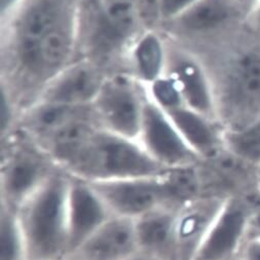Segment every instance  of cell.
<instances>
[{
  "label": "cell",
  "instance_id": "1",
  "mask_svg": "<svg viewBox=\"0 0 260 260\" xmlns=\"http://www.w3.org/2000/svg\"><path fill=\"white\" fill-rule=\"evenodd\" d=\"M216 47L217 63L213 71L208 69L225 136L259 131L260 40L246 27Z\"/></svg>",
  "mask_w": 260,
  "mask_h": 260
},
{
  "label": "cell",
  "instance_id": "2",
  "mask_svg": "<svg viewBox=\"0 0 260 260\" xmlns=\"http://www.w3.org/2000/svg\"><path fill=\"white\" fill-rule=\"evenodd\" d=\"M70 175L59 167L18 209L27 260H63L68 251Z\"/></svg>",
  "mask_w": 260,
  "mask_h": 260
},
{
  "label": "cell",
  "instance_id": "3",
  "mask_svg": "<svg viewBox=\"0 0 260 260\" xmlns=\"http://www.w3.org/2000/svg\"><path fill=\"white\" fill-rule=\"evenodd\" d=\"M64 171L90 182L155 176L170 172L157 164L138 141L101 127L94 129Z\"/></svg>",
  "mask_w": 260,
  "mask_h": 260
},
{
  "label": "cell",
  "instance_id": "4",
  "mask_svg": "<svg viewBox=\"0 0 260 260\" xmlns=\"http://www.w3.org/2000/svg\"><path fill=\"white\" fill-rule=\"evenodd\" d=\"M58 167L33 140L19 144L5 155L0 171V203L18 209Z\"/></svg>",
  "mask_w": 260,
  "mask_h": 260
},
{
  "label": "cell",
  "instance_id": "5",
  "mask_svg": "<svg viewBox=\"0 0 260 260\" xmlns=\"http://www.w3.org/2000/svg\"><path fill=\"white\" fill-rule=\"evenodd\" d=\"M258 201L255 191L229 196L193 260H237Z\"/></svg>",
  "mask_w": 260,
  "mask_h": 260
},
{
  "label": "cell",
  "instance_id": "6",
  "mask_svg": "<svg viewBox=\"0 0 260 260\" xmlns=\"http://www.w3.org/2000/svg\"><path fill=\"white\" fill-rule=\"evenodd\" d=\"M144 102L135 81L116 75L104 79L92 107L101 128L138 141Z\"/></svg>",
  "mask_w": 260,
  "mask_h": 260
},
{
  "label": "cell",
  "instance_id": "7",
  "mask_svg": "<svg viewBox=\"0 0 260 260\" xmlns=\"http://www.w3.org/2000/svg\"><path fill=\"white\" fill-rule=\"evenodd\" d=\"M138 142L157 164L170 171L193 168L203 162L166 111L151 98L144 102Z\"/></svg>",
  "mask_w": 260,
  "mask_h": 260
},
{
  "label": "cell",
  "instance_id": "8",
  "mask_svg": "<svg viewBox=\"0 0 260 260\" xmlns=\"http://www.w3.org/2000/svg\"><path fill=\"white\" fill-rule=\"evenodd\" d=\"M174 20L180 30L218 46L246 28L247 13L238 0H199Z\"/></svg>",
  "mask_w": 260,
  "mask_h": 260
},
{
  "label": "cell",
  "instance_id": "9",
  "mask_svg": "<svg viewBox=\"0 0 260 260\" xmlns=\"http://www.w3.org/2000/svg\"><path fill=\"white\" fill-rule=\"evenodd\" d=\"M68 13L65 0H31L22 11L15 28V49L25 72L32 74L40 41Z\"/></svg>",
  "mask_w": 260,
  "mask_h": 260
},
{
  "label": "cell",
  "instance_id": "10",
  "mask_svg": "<svg viewBox=\"0 0 260 260\" xmlns=\"http://www.w3.org/2000/svg\"><path fill=\"white\" fill-rule=\"evenodd\" d=\"M202 193L183 203L176 216V260H193L226 198Z\"/></svg>",
  "mask_w": 260,
  "mask_h": 260
},
{
  "label": "cell",
  "instance_id": "11",
  "mask_svg": "<svg viewBox=\"0 0 260 260\" xmlns=\"http://www.w3.org/2000/svg\"><path fill=\"white\" fill-rule=\"evenodd\" d=\"M67 211V255L77 249L113 216L102 198L89 181L71 175L68 189Z\"/></svg>",
  "mask_w": 260,
  "mask_h": 260
},
{
  "label": "cell",
  "instance_id": "12",
  "mask_svg": "<svg viewBox=\"0 0 260 260\" xmlns=\"http://www.w3.org/2000/svg\"><path fill=\"white\" fill-rule=\"evenodd\" d=\"M137 251L134 220L112 216L63 260H125Z\"/></svg>",
  "mask_w": 260,
  "mask_h": 260
},
{
  "label": "cell",
  "instance_id": "13",
  "mask_svg": "<svg viewBox=\"0 0 260 260\" xmlns=\"http://www.w3.org/2000/svg\"><path fill=\"white\" fill-rule=\"evenodd\" d=\"M105 78L90 62H78L65 67L47 84L42 101L83 107L92 104Z\"/></svg>",
  "mask_w": 260,
  "mask_h": 260
},
{
  "label": "cell",
  "instance_id": "14",
  "mask_svg": "<svg viewBox=\"0 0 260 260\" xmlns=\"http://www.w3.org/2000/svg\"><path fill=\"white\" fill-rule=\"evenodd\" d=\"M169 75L176 82L184 105L218 120L214 84L207 66L191 56H179L171 60Z\"/></svg>",
  "mask_w": 260,
  "mask_h": 260
},
{
  "label": "cell",
  "instance_id": "15",
  "mask_svg": "<svg viewBox=\"0 0 260 260\" xmlns=\"http://www.w3.org/2000/svg\"><path fill=\"white\" fill-rule=\"evenodd\" d=\"M165 111L203 161L224 149L225 131L218 120L197 112L184 104Z\"/></svg>",
  "mask_w": 260,
  "mask_h": 260
},
{
  "label": "cell",
  "instance_id": "16",
  "mask_svg": "<svg viewBox=\"0 0 260 260\" xmlns=\"http://www.w3.org/2000/svg\"><path fill=\"white\" fill-rule=\"evenodd\" d=\"M179 207L166 206L135 219L138 251L161 260H176V216Z\"/></svg>",
  "mask_w": 260,
  "mask_h": 260
},
{
  "label": "cell",
  "instance_id": "17",
  "mask_svg": "<svg viewBox=\"0 0 260 260\" xmlns=\"http://www.w3.org/2000/svg\"><path fill=\"white\" fill-rule=\"evenodd\" d=\"M137 13L129 0H111L97 13L93 22V43L101 53L121 46L134 33Z\"/></svg>",
  "mask_w": 260,
  "mask_h": 260
},
{
  "label": "cell",
  "instance_id": "18",
  "mask_svg": "<svg viewBox=\"0 0 260 260\" xmlns=\"http://www.w3.org/2000/svg\"><path fill=\"white\" fill-rule=\"evenodd\" d=\"M133 64L141 80L152 83L162 76L167 53L159 36L153 32L141 35L133 49Z\"/></svg>",
  "mask_w": 260,
  "mask_h": 260
},
{
  "label": "cell",
  "instance_id": "19",
  "mask_svg": "<svg viewBox=\"0 0 260 260\" xmlns=\"http://www.w3.org/2000/svg\"><path fill=\"white\" fill-rule=\"evenodd\" d=\"M0 260H27L17 210L0 203Z\"/></svg>",
  "mask_w": 260,
  "mask_h": 260
},
{
  "label": "cell",
  "instance_id": "20",
  "mask_svg": "<svg viewBox=\"0 0 260 260\" xmlns=\"http://www.w3.org/2000/svg\"><path fill=\"white\" fill-rule=\"evenodd\" d=\"M151 99L164 110H169L184 104L178 86L170 75L161 76L150 83Z\"/></svg>",
  "mask_w": 260,
  "mask_h": 260
},
{
  "label": "cell",
  "instance_id": "21",
  "mask_svg": "<svg viewBox=\"0 0 260 260\" xmlns=\"http://www.w3.org/2000/svg\"><path fill=\"white\" fill-rule=\"evenodd\" d=\"M199 0H156L157 11L162 19L174 20Z\"/></svg>",
  "mask_w": 260,
  "mask_h": 260
},
{
  "label": "cell",
  "instance_id": "22",
  "mask_svg": "<svg viewBox=\"0 0 260 260\" xmlns=\"http://www.w3.org/2000/svg\"><path fill=\"white\" fill-rule=\"evenodd\" d=\"M238 260H260V239L248 238Z\"/></svg>",
  "mask_w": 260,
  "mask_h": 260
},
{
  "label": "cell",
  "instance_id": "23",
  "mask_svg": "<svg viewBox=\"0 0 260 260\" xmlns=\"http://www.w3.org/2000/svg\"><path fill=\"white\" fill-rule=\"evenodd\" d=\"M12 118V109L10 97L6 91L5 85H2V134L6 133Z\"/></svg>",
  "mask_w": 260,
  "mask_h": 260
},
{
  "label": "cell",
  "instance_id": "24",
  "mask_svg": "<svg viewBox=\"0 0 260 260\" xmlns=\"http://www.w3.org/2000/svg\"><path fill=\"white\" fill-rule=\"evenodd\" d=\"M246 27L258 40H260V0L248 15Z\"/></svg>",
  "mask_w": 260,
  "mask_h": 260
},
{
  "label": "cell",
  "instance_id": "25",
  "mask_svg": "<svg viewBox=\"0 0 260 260\" xmlns=\"http://www.w3.org/2000/svg\"><path fill=\"white\" fill-rule=\"evenodd\" d=\"M248 238L260 239V200L255 205L251 214Z\"/></svg>",
  "mask_w": 260,
  "mask_h": 260
},
{
  "label": "cell",
  "instance_id": "26",
  "mask_svg": "<svg viewBox=\"0 0 260 260\" xmlns=\"http://www.w3.org/2000/svg\"><path fill=\"white\" fill-rule=\"evenodd\" d=\"M238 2L241 4V6L244 8V10L247 13V17L248 15L252 12V10L256 7V5L258 4L259 0H238Z\"/></svg>",
  "mask_w": 260,
  "mask_h": 260
},
{
  "label": "cell",
  "instance_id": "27",
  "mask_svg": "<svg viewBox=\"0 0 260 260\" xmlns=\"http://www.w3.org/2000/svg\"><path fill=\"white\" fill-rule=\"evenodd\" d=\"M125 260H161V259H158V258H155V257H152L150 255H147V254H144L142 252L137 251L135 254H133L132 256H129Z\"/></svg>",
  "mask_w": 260,
  "mask_h": 260
},
{
  "label": "cell",
  "instance_id": "28",
  "mask_svg": "<svg viewBox=\"0 0 260 260\" xmlns=\"http://www.w3.org/2000/svg\"><path fill=\"white\" fill-rule=\"evenodd\" d=\"M254 191L260 200V161L256 166L255 181H254Z\"/></svg>",
  "mask_w": 260,
  "mask_h": 260
},
{
  "label": "cell",
  "instance_id": "29",
  "mask_svg": "<svg viewBox=\"0 0 260 260\" xmlns=\"http://www.w3.org/2000/svg\"><path fill=\"white\" fill-rule=\"evenodd\" d=\"M16 4V0H2V14L6 15L8 11Z\"/></svg>",
  "mask_w": 260,
  "mask_h": 260
},
{
  "label": "cell",
  "instance_id": "30",
  "mask_svg": "<svg viewBox=\"0 0 260 260\" xmlns=\"http://www.w3.org/2000/svg\"><path fill=\"white\" fill-rule=\"evenodd\" d=\"M237 260H238V259H237Z\"/></svg>",
  "mask_w": 260,
  "mask_h": 260
}]
</instances>
